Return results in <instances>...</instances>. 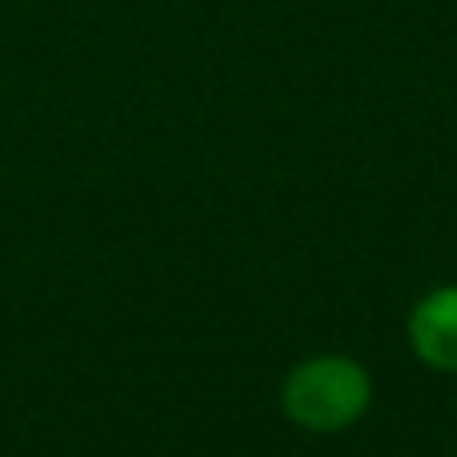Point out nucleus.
I'll use <instances>...</instances> for the list:
<instances>
[{"label":"nucleus","mask_w":457,"mask_h":457,"mask_svg":"<svg viewBox=\"0 0 457 457\" xmlns=\"http://www.w3.org/2000/svg\"><path fill=\"white\" fill-rule=\"evenodd\" d=\"M405 337L426 370L457 378V285H437L413 301Z\"/></svg>","instance_id":"f03ea898"},{"label":"nucleus","mask_w":457,"mask_h":457,"mask_svg":"<svg viewBox=\"0 0 457 457\" xmlns=\"http://www.w3.org/2000/svg\"><path fill=\"white\" fill-rule=\"evenodd\" d=\"M373 410V373L349 353H313L281 381V413L313 437L353 429Z\"/></svg>","instance_id":"f257e3e1"}]
</instances>
